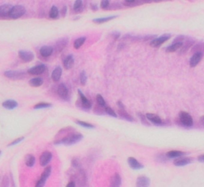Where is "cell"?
Here are the masks:
<instances>
[{"instance_id":"cell-4","label":"cell","mask_w":204,"mask_h":187,"mask_svg":"<svg viewBox=\"0 0 204 187\" xmlns=\"http://www.w3.org/2000/svg\"><path fill=\"white\" fill-rule=\"evenodd\" d=\"M4 75L10 79L19 80L25 77V73L22 71H15V70H7L4 72Z\"/></svg>"},{"instance_id":"cell-40","label":"cell","mask_w":204,"mask_h":187,"mask_svg":"<svg viewBox=\"0 0 204 187\" xmlns=\"http://www.w3.org/2000/svg\"><path fill=\"white\" fill-rule=\"evenodd\" d=\"M72 165L74 167H78L79 166V161L78 160H76V159H73L72 160Z\"/></svg>"},{"instance_id":"cell-34","label":"cell","mask_w":204,"mask_h":187,"mask_svg":"<svg viewBox=\"0 0 204 187\" xmlns=\"http://www.w3.org/2000/svg\"><path fill=\"white\" fill-rule=\"evenodd\" d=\"M76 124H78L79 126H83V127H85V128L92 129L95 127V126H93V124H90V123H88V122H82V121H76Z\"/></svg>"},{"instance_id":"cell-16","label":"cell","mask_w":204,"mask_h":187,"mask_svg":"<svg viewBox=\"0 0 204 187\" xmlns=\"http://www.w3.org/2000/svg\"><path fill=\"white\" fill-rule=\"evenodd\" d=\"M53 47H50V46H43L40 49V54H41V55L42 57H44V58H47V57L50 56L52 53H53Z\"/></svg>"},{"instance_id":"cell-14","label":"cell","mask_w":204,"mask_h":187,"mask_svg":"<svg viewBox=\"0 0 204 187\" xmlns=\"http://www.w3.org/2000/svg\"><path fill=\"white\" fill-rule=\"evenodd\" d=\"M12 7H13L11 5L9 4H4L0 6V17L9 16Z\"/></svg>"},{"instance_id":"cell-45","label":"cell","mask_w":204,"mask_h":187,"mask_svg":"<svg viewBox=\"0 0 204 187\" xmlns=\"http://www.w3.org/2000/svg\"><path fill=\"white\" fill-rule=\"evenodd\" d=\"M92 9H93V11H97V10L98 9V7H97V5H92Z\"/></svg>"},{"instance_id":"cell-31","label":"cell","mask_w":204,"mask_h":187,"mask_svg":"<svg viewBox=\"0 0 204 187\" xmlns=\"http://www.w3.org/2000/svg\"><path fill=\"white\" fill-rule=\"evenodd\" d=\"M52 107V104L47 103H38L37 105L34 106V109L38 110V109H45V108H50Z\"/></svg>"},{"instance_id":"cell-37","label":"cell","mask_w":204,"mask_h":187,"mask_svg":"<svg viewBox=\"0 0 204 187\" xmlns=\"http://www.w3.org/2000/svg\"><path fill=\"white\" fill-rule=\"evenodd\" d=\"M104 110H105V112H106L108 115H110V116H112V117H114V118L117 117V115H116V114L115 113V111H114V110H112V108L105 107Z\"/></svg>"},{"instance_id":"cell-43","label":"cell","mask_w":204,"mask_h":187,"mask_svg":"<svg viewBox=\"0 0 204 187\" xmlns=\"http://www.w3.org/2000/svg\"><path fill=\"white\" fill-rule=\"evenodd\" d=\"M67 187H74L75 186V183L74 182H70L69 184H68L67 185H66Z\"/></svg>"},{"instance_id":"cell-44","label":"cell","mask_w":204,"mask_h":187,"mask_svg":"<svg viewBox=\"0 0 204 187\" xmlns=\"http://www.w3.org/2000/svg\"><path fill=\"white\" fill-rule=\"evenodd\" d=\"M200 122H201V124L204 126V115L200 118Z\"/></svg>"},{"instance_id":"cell-6","label":"cell","mask_w":204,"mask_h":187,"mask_svg":"<svg viewBox=\"0 0 204 187\" xmlns=\"http://www.w3.org/2000/svg\"><path fill=\"white\" fill-rule=\"evenodd\" d=\"M19 56L21 59V60L24 63H30L34 59V54H33L31 51H19Z\"/></svg>"},{"instance_id":"cell-33","label":"cell","mask_w":204,"mask_h":187,"mask_svg":"<svg viewBox=\"0 0 204 187\" xmlns=\"http://www.w3.org/2000/svg\"><path fill=\"white\" fill-rule=\"evenodd\" d=\"M82 8V0H76L74 4V10L76 12H79Z\"/></svg>"},{"instance_id":"cell-25","label":"cell","mask_w":204,"mask_h":187,"mask_svg":"<svg viewBox=\"0 0 204 187\" xmlns=\"http://www.w3.org/2000/svg\"><path fill=\"white\" fill-rule=\"evenodd\" d=\"M43 83V80L42 78H34L30 80L29 84L33 87H38L40 86H42Z\"/></svg>"},{"instance_id":"cell-46","label":"cell","mask_w":204,"mask_h":187,"mask_svg":"<svg viewBox=\"0 0 204 187\" xmlns=\"http://www.w3.org/2000/svg\"><path fill=\"white\" fill-rule=\"evenodd\" d=\"M126 2H133L135 1V0H125Z\"/></svg>"},{"instance_id":"cell-38","label":"cell","mask_w":204,"mask_h":187,"mask_svg":"<svg viewBox=\"0 0 204 187\" xmlns=\"http://www.w3.org/2000/svg\"><path fill=\"white\" fill-rule=\"evenodd\" d=\"M24 139V137H21V138H17L16 140H14V141H13L11 143H10L9 145H8V146H14V145H16V144H18V143H21L22 141Z\"/></svg>"},{"instance_id":"cell-9","label":"cell","mask_w":204,"mask_h":187,"mask_svg":"<svg viewBox=\"0 0 204 187\" xmlns=\"http://www.w3.org/2000/svg\"><path fill=\"white\" fill-rule=\"evenodd\" d=\"M169 38H170L169 35H163L161 37H159L157 38H155V39L152 40L151 42V43H150V46L152 47H160L163 43H164L166 41H167Z\"/></svg>"},{"instance_id":"cell-2","label":"cell","mask_w":204,"mask_h":187,"mask_svg":"<svg viewBox=\"0 0 204 187\" xmlns=\"http://www.w3.org/2000/svg\"><path fill=\"white\" fill-rule=\"evenodd\" d=\"M26 13V8L22 5H16L12 7L9 17L12 19H17L22 17Z\"/></svg>"},{"instance_id":"cell-24","label":"cell","mask_w":204,"mask_h":187,"mask_svg":"<svg viewBox=\"0 0 204 187\" xmlns=\"http://www.w3.org/2000/svg\"><path fill=\"white\" fill-rule=\"evenodd\" d=\"M192 161V159L185 158H178L174 161V165L176 166H183L190 164Z\"/></svg>"},{"instance_id":"cell-29","label":"cell","mask_w":204,"mask_h":187,"mask_svg":"<svg viewBox=\"0 0 204 187\" xmlns=\"http://www.w3.org/2000/svg\"><path fill=\"white\" fill-rule=\"evenodd\" d=\"M184 153L182 151H178V150H172L167 154V156L170 158H178V157L183 156Z\"/></svg>"},{"instance_id":"cell-8","label":"cell","mask_w":204,"mask_h":187,"mask_svg":"<svg viewBox=\"0 0 204 187\" xmlns=\"http://www.w3.org/2000/svg\"><path fill=\"white\" fill-rule=\"evenodd\" d=\"M45 70H46V66L44 64H39L29 69L28 73L31 75H39L44 72Z\"/></svg>"},{"instance_id":"cell-11","label":"cell","mask_w":204,"mask_h":187,"mask_svg":"<svg viewBox=\"0 0 204 187\" xmlns=\"http://www.w3.org/2000/svg\"><path fill=\"white\" fill-rule=\"evenodd\" d=\"M202 58V54L201 52H196L192 55L190 59V66L191 67H195L200 63Z\"/></svg>"},{"instance_id":"cell-42","label":"cell","mask_w":204,"mask_h":187,"mask_svg":"<svg viewBox=\"0 0 204 187\" xmlns=\"http://www.w3.org/2000/svg\"><path fill=\"white\" fill-rule=\"evenodd\" d=\"M198 160H199L200 162H203L204 163V155H200V156L198 158Z\"/></svg>"},{"instance_id":"cell-17","label":"cell","mask_w":204,"mask_h":187,"mask_svg":"<svg viewBox=\"0 0 204 187\" xmlns=\"http://www.w3.org/2000/svg\"><path fill=\"white\" fill-rule=\"evenodd\" d=\"M150 185V180L148 178L145 176H140L137 178L136 186L138 187H146L149 186Z\"/></svg>"},{"instance_id":"cell-20","label":"cell","mask_w":204,"mask_h":187,"mask_svg":"<svg viewBox=\"0 0 204 187\" xmlns=\"http://www.w3.org/2000/svg\"><path fill=\"white\" fill-rule=\"evenodd\" d=\"M78 94L79 96H80V98H81L82 106H83L85 108H86V109H90V108L92 107V104H91L90 101L88 100V98L84 95V94L82 93L80 90H78Z\"/></svg>"},{"instance_id":"cell-35","label":"cell","mask_w":204,"mask_h":187,"mask_svg":"<svg viewBox=\"0 0 204 187\" xmlns=\"http://www.w3.org/2000/svg\"><path fill=\"white\" fill-rule=\"evenodd\" d=\"M97 102H98V103L100 106H105V105H106L105 101H104V99L100 94H98L97 95Z\"/></svg>"},{"instance_id":"cell-10","label":"cell","mask_w":204,"mask_h":187,"mask_svg":"<svg viewBox=\"0 0 204 187\" xmlns=\"http://www.w3.org/2000/svg\"><path fill=\"white\" fill-rule=\"evenodd\" d=\"M52 154L49 151H45L44 153H42V155L40 156L39 161L40 165L42 166H46L48 165L50 160L52 159Z\"/></svg>"},{"instance_id":"cell-19","label":"cell","mask_w":204,"mask_h":187,"mask_svg":"<svg viewBox=\"0 0 204 187\" xmlns=\"http://www.w3.org/2000/svg\"><path fill=\"white\" fill-rule=\"evenodd\" d=\"M2 106L5 109H7V110H13L14 108H16L19 106V104H18V103L15 100L10 99V100H7L3 102Z\"/></svg>"},{"instance_id":"cell-18","label":"cell","mask_w":204,"mask_h":187,"mask_svg":"<svg viewBox=\"0 0 204 187\" xmlns=\"http://www.w3.org/2000/svg\"><path fill=\"white\" fill-rule=\"evenodd\" d=\"M74 64V55H72V54L68 55L65 59V60H64V63H63L64 67L66 70H70L71 68H73Z\"/></svg>"},{"instance_id":"cell-3","label":"cell","mask_w":204,"mask_h":187,"mask_svg":"<svg viewBox=\"0 0 204 187\" xmlns=\"http://www.w3.org/2000/svg\"><path fill=\"white\" fill-rule=\"evenodd\" d=\"M178 117H179V121L183 126L186 127H191L193 126V118L188 112L182 111L179 113Z\"/></svg>"},{"instance_id":"cell-1","label":"cell","mask_w":204,"mask_h":187,"mask_svg":"<svg viewBox=\"0 0 204 187\" xmlns=\"http://www.w3.org/2000/svg\"><path fill=\"white\" fill-rule=\"evenodd\" d=\"M83 138V135L81 133H69L67 136L62 138V140H59L58 142H55L54 144L58 145V144H63L65 146H71L74 144L79 143L80 141Z\"/></svg>"},{"instance_id":"cell-27","label":"cell","mask_w":204,"mask_h":187,"mask_svg":"<svg viewBox=\"0 0 204 187\" xmlns=\"http://www.w3.org/2000/svg\"><path fill=\"white\" fill-rule=\"evenodd\" d=\"M25 163L29 167L34 166L35 163V158L32 155H27L25 157Z\"/></svg>"},{"instance_id":"cell-32","label":"cell","mask_w":204,"mask_h":187,"mask_svg":"<svg viewBox=\"0 0 204 187\" xmlns=\"http://www.w3.org/2000/svg\"><path fill=\"white\" fill-rule=\"evenodd\" d=\"M58 9L57 8V7L55 6H53L52 8H51L50 11V17L51 19H55L56 18H58Z\"/></svg>"},{"instance_id":"cell-13","label":"cell","mask_w":204,"mask_h":187,"mask_svg":"<svg viewBox=\"0 0 204 187\" xmlns=\"http://www.w3.org/2000/svg\"><path fill=\"white\" fill-rule=\"evenodd\" d=\"M128 163L130 167L133 170H140V169L144 168V166L140 163L139 161L134 158H128Z\"/></svg>"},{"instance_id":"cell-15","label":"cell","mask_w":204,"mask_h":187,"mask_svg":"<svg viewBox=\"0 0 204 187\" xmlns=\"http://www.w3.org/2000/svg\"><path fill=\"white\" fill-rule=\"evenodd\" d=\"M147 119H148L151 122H152L153 124L155 125H161L162 124V120L157 115L155 114H147L145 115Z\"/></svg>"},{"instance_id":"cell-12","label":"cell","mask_w":204,"mask_h":187,"mask_svg":"<svg viewBox=\"0 0 204 187\" xmlns=\"http://www.w3.org/2000/svg\"><path fill=\"white\" fill-rule=\"evenodd\" d=\"M58 94L63 99H67V97L69 95V90L64 83L59 85L58 88Z\"/></svg>"},{"instance_id":"cell-22","label":"cell","mask_w":204,"mask_h":187,"mask_svg":"<svg viewBox=\"0 0 204 187\" xmlns=\"http://www.w3.org/2000/svg\"><path fill=\"white\" fill-rule=\"evenodd\" d=\"M110 185L112 187H118L121 185V178L118 173H116L111 178Z\"/></svg>"},{"instance_id":"cell-21","label":"cell","mask_w":204,"mask_h":187,"mask_svg":"<svg viewBox=\"0 0 204 187\" xmlns=\"http://www.w3.org/2000/svg\"><path fill=\"white\" fill-rule=\"evenodd\" d=\"M62 70L61 66H57V67L53 70V71L52 72V79L54 81V82H58L60 80L61 77H62Z\"/></svg>"},{"instance_id":"cell-26","label":"cell","mask_w":204,"mask_h":187,"mask_svg":"<svg viewBox=\"0 0 204 187\" xmlns=\"http://www.w3.org/2000/svg\"><path fill=\"white\" fill-rule=\"evenodd\" d=\"M117 18L116 15H112V16H109L106 17V18H100V19H94L93 20V22L94 23L97 24H101L104 23H106V22H109L110 20H112V19H116Z\"/></svg>"},{"instance_id":"cell-7","label":"cell","mask_w":204,"mask_h":187,"mask_svg":"<svg viewBox=\"0 0 204 187\" xmlns=\"http://www.w3.org/2000/svg\"><path fill=\"white\" fill-rule=\"evenodd\" d=\"M117 106H118L119 107V115H120L122 118L127 120V121H129V122H133V121H134L133 118H132L129 114H128V113L126 112L123 103H121V101L117 102Z\"/></svg>"},{"instance_id":"cell-36","label":"cell","mask_w":204,"mask_h":187,"mask_svg":"<svg viewBox=\"0 0 204 187\" xmlns=\"http://www.w3.org/2000/svg\"><path fill=\"white\" fill-rule=\"evenodd\" d=\"M80 81L82 85H86V81H87V77H86V74L85 71H81V75H80Z\"/></svg>"},{"instance_id":"cell-5","label":"cell","mask_w":204,"mask_h":187,"mask_svg":"<svg viewBox=\"0 0 204 187\" xmlns=\"http://www.w3.org/2000/svg\"><path fill=\"white\" fill-rule=\"evenodd\" d=\"M50 174H51V167L50 166H47L46 168L44 170V171H43V173H42L41 178H40V179L37 182V184H36V186L37 187L44 186L45 183H46V182L47 180V178H49Z\"/></svg>"},{"instance_id":"cell-47","label":"cell","mask_w":204,"mask_h":187,"mask_svg":"<svg viewBox=\"0 0 204 187\" xmlns=\"http://www.w3.org/2000/svg\"><path fill=\"white\" fill-rule=\"evenodd\" d=\"M1 154H2V151H1V150H0V155H1Z\"/></svg>"},{"instance_id":"cell-39","label":"cell","mask_w":204,"mask_h":187,"mask_svg":"<svg viewBox=\"0 0 204 187\" xmlns=\"http://www.w3.org/2000/svg\"><path fill=\"white\" fill-rule=\"evenodd\" d=\"M109 5V0H102L100 2V7L103 9H105Z\"/></svg>"},{"instance_id":"cell-30","label":"cell","mask_w":204,"mask_h":187,"mask_svg":"<svg viewBox=\"0 0 204 187\" xmlns=\"http://www.w3.org/2000/svg\"><path fill=\"white\" fill-rule=\"evenodd\" d=\"M86 37H81L78 38L75 40L74 43V47L75 49H79L80 47L84 44V42H86Z\"/></svg>"},{"instance_id":"cell-23","label":"cell","mask_w":204,"mask_h":187,"mask_svg":"<svg viewBox=\"0 0 204 187\" xmlns=\"http://www.w3.org/2000/svg\"><path fill=\"white\" fill-rule=\"evenodd\" d=\"M68 43V38H60L58 40L57 43H56V50L58 51H62L64 48L65 47V46L67 45Z\"/></svg>"},{"instance_id":"cell-28","label":"cell","mask_w":204,"mask_h":187,"mask_svg":"<svg viewBox=\"0 0 204 187\" xmlns=\"http://www.w3.org/2000/svg\"><path fill=\"white\" fill-rule=\"evenodd\" d=\"M183 46V43L182 42H176V43H174V44L170 45L169 47H167L166 48V51L168 52V53H172V52L176 51L178 48H180L181 47Z\"/></svg>"},{"instance_id":"cell-41","label":"cell","mask_w":204,"mask_h":187,"mask_svg":"<svg viewBox=\"0 0 204 187\" xmlns=\"http://www.w3.org/2000/svg\"><path fill=\"white\" fill-rule=\"evenodd\" d=\"M62 16L64 17L65 15V14L67 13V7H63L62 10Z\"/></svg>"}]
</instances>
